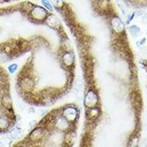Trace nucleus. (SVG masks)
Masks as SVG:
<instances>
[{
    "label": "nucleus",
    "instance_id": "obj_1",
    "mask_svg": "<svg viewBox=\"0 0 147 147\" xmlns=\"http://www.w3.org/2000/svg\"><path fill=\"white\" fill-rule=\"evenodd\" d=\"M5 80V74L0 70V132L9 127L10 121L5 113L12 109V101Z\"/></svg>",
    "mask_w": 147,
    "mask_h": 147
},
{
    "label": "nucleus",
    "instance_id": "obj_2",
    "mask_svg": "<svg viewBox=\"0 0 147 147\" xmlns=\"http://www.w3.org/2000/svg\"><path fill=\"white\" fill-rule=\"evenodd\" d=\"M97 101H98V98H97L96 94L94 91H89L85 98V105L88 107H92L95 105Z\"/></svg>",
    "mask_w": 147,
    "mask_h": 147
},
{
    "label": "nucleus",
    "instance_id": "obj_3",
    "mask_svg": "<svg viewBox=\"0 0 147 147\" xmlns=\"http://www.w3.org/2000/svg\"><path fill=\"white\" fill-rule=\"evenodd\" d=\"M22 88L26 90H30L33 87V82L30 79H24L22 82Z\"/></svg>",
    "mask_w": 147,
    "mask_h": 147
},
{
    "label": "nucleus",
    "instance_id": "obj_4",
    "mask_svg": "<svg viewBox=\"0 0 147 147\" xmlns=\"http://www.w3.org/2000/svg\"><path fill=\"white\" fill-rule=\"evenodd\" d=\"M43 136V132L40 129H36L31 134V138L33 140H38Z\"/></svg>",
    "mask_w": 147,
    "mask_h": 147
},
{
    "label": "nucleus",
    "instance_id": "obj_5",
    "mask_svg": "<svg viewBox=\"0 0 147 147\" xmlns=\"http://www.w3.org/2000/svg\"><path fill=\"white\" fill-rule=\"evenodd\" d=\"M41 2L43 3V5L45 6V7H47V9L53 10V7H52L51 2H49V0H41Z\"/></svg>",
    "mask_w": 147,
    "mask_h": 147
},
{
    "label": "nucleus",
    "instance_id": "obj_6",
    "mask_svg": "<svg viewBox=\"0 0 147 147\" xmlns=\"http://www.w3.org/2000/svg\"><path fill=\"white\" fill-rule=\"evenodd\" d=\"M17 69V65L16 64H12L11 65L8 67V70L10 73H14L16 71V70Z\"/></svg>",
    "mask_w": 147,
    "mask_h": 147
}]
</instances>
